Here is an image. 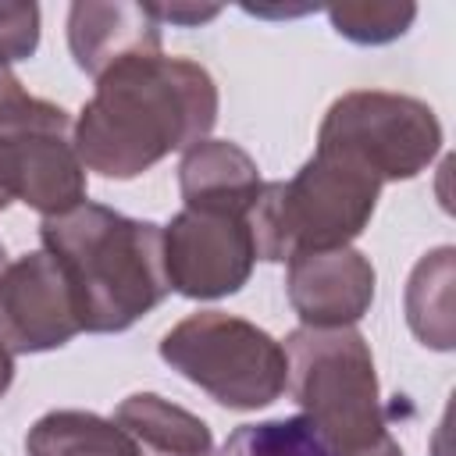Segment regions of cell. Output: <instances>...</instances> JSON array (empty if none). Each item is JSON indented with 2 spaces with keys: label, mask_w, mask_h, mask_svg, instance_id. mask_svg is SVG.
I'll use <instances>...</instances> for the list:
<instances>
[{
  "label": "cell",
  "mask_w": 456,
  "mask_h": 456,
  "mask_svg": "<svg viewBox=\"0 0 456 456\" xmlns=\"http://www.w3.org/2000/svg\"><path fill=\"white\" fill-rule=\"evenodd\" d=\"M7 264V253H4V242H0V267Z\"/></svg>",
  "instance_id": "21"
},
{
  "label": "cell",
  "mask_w": 456,
  "mask_h": 456,
  "mask_svg": "<svg viewBox=\"0 0 456 456\" xmlns=\"http://www.w3.org/2000/svg\"><path fill=\"white\" fill-rule=\"evenodd\" d=\"M374 285L370 260L353 246L296 253L285 274V292L303 328H353L370 310Z\"/></svg>",
  "instance_id": "10"
},
{
  "label": "cell",
  "mask_w": 456,
  "mask_h": 456,
  "mask_svg": "<svg viewBox=\"0 0 456 456\" xmlns=\"http://www.w3.org/2000/svg\"><path fill=\"white\" fill-rule=\"evenodd\" d=\"M39 46V7L25 0H0V68L28 61Z\"/></svg>",
  "instance_id": "18"
},
{
  "label": "cell",
  "mask_w": 456,
  "mask_h": 456,
  "mask_svg": "<svg viewBox=\"0 0 456 456\" xmlns=\"http://www.w3.org/2000/svg\"><path fill=\"white\" fill-rule=\"evenodd\" d=\"M317 150H335L363 164L381 185L406 182L428 171L442 150V125L435 110L406 93L353 89L342 93L321 128Z\"/></svg>",
  "instance_id": "7"
},
{
  "label": "cell",
  "mask_w": 456,
  "mask_h": 456,
  "mask_svg": "<svg viewBox=\"0 0 456 456\" xmlns=\"http://www.w3.org/2000/svg\"><path fill=\"white\" fill-rule=\"evenodd\" d=\"M43 249L64 267L78 324L89 335L132 328L171 292L164 274V228L125 217L103 203H78L43 217Z\"/></svg>",
  "instance_id": "2"
},
{
  "label": "cell",
  "mask_w": 456,
  "mask_h": 456,
  "mask_svg": "<svg viewBox=\"0 0 456 456\" xmlns=\"http://www.w3.org/2000/svg\"><path fill=\"white\" fill-rule=\"evenodd\" d=\"M160 360L228 410L271 406L289 385L285 346L253 321L200 310L160 338Z\"/></svg>",
  "instance_id": "5"
},
{
  "label": "cell",
  "mask_w": 456,
  "mask_h": 456,
  "mask_svg": "<svg viewBox=\"0 0 456 456\" xmlns=\"http://www.w3.org/2000/svg\"><path fill=\"white\" fill-rule=\"evenodd\" d=\"M210 456H328L306 417H281V420H260L242 424L228 435L221 452Z\"/></svg>",
  "instance_id": "16"
},
{
  "label": "cell",
  "mask_w": 456,
  "mask_h": 456,
  "mask_svg": "<svg viewBox=\"0 0 456 456\" xmlns=\"http://www.w3.org/2000/svg\"><path fill=\"white\" fill-rule=\"evenodd\" d=\"M114 424L132 438L139 456H210L214 435L207 420L167 403L157 392H135L118 403Z\"/></svg>",
  "instance_id": "13"
},
{
  "label": "cell",
  "mask_w": 456,
  "mask_h": 456,
  "mask_svg": "<svg viewBox=\"0 0 456 456\" xmlns=\"http://www.w3.org/2000/svg\"><path fill=\"white\" fill-rule=\"evenodd\" d=\"M381 182L346 153L317 150L289 182H267L246 214L256 260L349 246L374 217Z\"/></svg>",
  "instance_id": "4"
},
{
  "label": "cell",
  "mask_w": 456,
  "mask_h": 456,
  "mask_svg": "<svg viewBox=\"0 0 456 456\" xmlns=\"http://www.w3.org/2000/svg\"><path fill=\"white\" fill-rule=\"evenodd\" d=\"M146 7L160 25L164 21H171V25H203V21L221 14V7H185V4H146Z\"/></svg>",
  "instance_id": "19"
},
{
  "label": "cell",
  "mask_w": 456,
  "mask_h": 456,
  "mask_svg": "<svg viewBox=\"0 0 456 456\" xmlns=\"http://www.w3.org/2000/svg\"><path fill=\"white\" fill-rule=\"evenodd\" d=\"M452 281H456V249L438 246L424 253L406 281V324L431 346L449 353L456 346V314H452Z\"/></svg>",
  "instance_id": "14"
},
{
  "label": "cell",
  "mask_w": 456,
  "mask_h": 456,
  "mask_svg": "<svg viewBox=\"0 0 456 456\" xmlns=\"http://www.w3.org/2000/svg\"><path fill=\"white\" fill-rule=\"evenodd\" d=\"M28 456H139L132 438L89 410H50L25 435Z\"/></svg>",
  "instance_id": "15"
},
{
  "label": "cell",
  "mask_w": 456,
  "mask_h": 456,
  "mask_svg": "<svg viewBox=\"0 0 456 456\" xmlns=\"http://www.w3.org/2000/svg\"><path fill=\"white\" fill-rule=\"evenodd\" d=\"M25 203L57 217L86 203V167L71 142L64 107L28 96L11 68H0V210Z\"/></svg>",
  "instance_id": "6"
},
{
  "label": "cell",
  "mask_w": 456,
  "mask_h": 456,
  "mask_svg": "<svg viewBox=\"0 0 456 456\" xmlns=\"http://www.w3.org/2000/svg\"><path fill=\"white\" fill-rule=\"evenodd\" d=\"M217 121V86L189 57H132L96 78L71 142L86 171L135 178L175 150L207 139Z\"/></svg>",
  "instance_id": "1"
},
{
  "label": "cell",
  "mask_w": 456,
  "mask_h": 456,
  "mask_svg": "<svg viewBox=\"0 0 456 456\" xmlns=\"http://www.w3.org/2000/svg\"><path fill=\"white\" fill-rule=\"evenodd\" d=\"M178 189L185 210L246 217L264 182L256 160L232 139H200L182 153Z\"/></svg>",
  "instance_id": "12"
},
{
  "label": "cell",
  "mask_w": 456,
  "mask_h": 456,
  "mask_svg": "<svg viewBox=\"0 0 456 456\" xmlns=\"http://www.w3.org/2000/svg\"><path fill=\"white\" fill-rule=\"evenodd\" d=\"M285 356L299 417L328 456H403L385 424L370 346L356 328H296Z\"/></svg>",
  "instance_id": "3"
},
{
  "label": "cell",
  "mask_w": 456,
  "mask_h": 456,
  "mask_svg": "<svg viewBox=\"0 0 456 456\" xmlns=\"http://www.w3.org/2000/svg\"><path fill=\"white\" fill-rule=\"evenodd\" d=\"M417 18L413 4H388V0H370V4H331L328 21L338 36L360 46H381L399 39Z\"/></svg>",
  "instance_id": "17"
},
{
  "label": "cell",
  "mask_w": 456,
  "mask_h": 456,
  "mask_svg": "<svg viewBox=\"0 0 456 456\" xmlns=\"http://www.w3.org/2000/svg\"><path fill=\"white\" fill-rule=\"evenodd\" d=\"M68 50L86 75L100 78L121 61L160 53V21L146 4L78 0L68 11Z\"/></svg>",
  "instance_id": "11"
},
{
  "label": "cell",
  "mask_w": 456,
  "mask_h": 456,
  "mask_svg": "<svg viewBox=\"0 0 456 456\" xmlns=\"http://www.w3.org/2000/svg\"><path fill=\"white\" fill-rule=\"evenodd\" d=\"M11 381H14V356H11V353L0 346V399L7 395Z\"/></svg>",
  "instance_id": "20"
},
{
  "label": "cell",
  "mask_w": 456,
  "mask_h": 456,
  "mask_svg": "<svg viewBox=\"0 0 456 456\" xmlns=\"http://www.w3.org/2000/svg\"><path fill=\"white\" fill-rule=\"evenodd\" d=\"M78 331L68 274L46 249L0 267V346L11 356L61 349Z\"/></svg>",
  "instance_id": "9"
},
{
  "label": "cell",
  "mask_w": 456,
  "mask_h": 456,
  "mask_svg": "<svg viewBox=\"0 0 456 456\" xmlns=\"http://www.w3.org/2000/svg\"><path fill=\"white\" fill-rule=\"evenodd\" d=\"M256 264L246 217L178 210L164 228V274L185 299H221L239 292Z\"/></svg>",
  "instance_id": "8"
}]
</instances>
